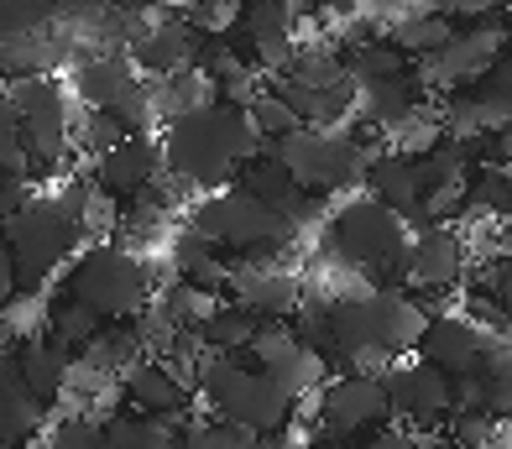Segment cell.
I'll use <instances>...</instances> for the list:
<instances>
[{
	"label": "cell",
	"mask_w": 512,
	"mask_h": 449,
	"mask_svg": "<svg viewBox=\"0 0 512 449\" xmlns=\"http://www.w3.org/2000/svg\"><path fill=\"white\" fill-rule=\"evenodd\" d=\"M465 277V235L450 220H429L408 241V282L424 293H450Z\"/></svg>",
	"instance_id": "cell-16"
},
{
	"label": "cell",
	"mask_w": 512,
	"mask_h": 449,
	"mask_svg": "<svg viewBox=\"0 0 512 449\" xmlns=\"http://www.w3.org/2000/svg\"><path fill=\"white\" fill-rule=\"evenodd\" d=\"M16 361H21V376H27V387L42 397V403H58V397L68 392V376H74V350H68L53 329H37V335H27L16 345Z\"/></svg>",
	"instance_id": "cell-24"
},
{
	"label": "cell",
	"mask_w": 512,
	"mask_h": 449,
	"mask_svg": "<svg viewBox=\"0 0 512 449\" xmlns=\"http://www.w3.org/2000/svg\"><path fill=\"white\" fill-rule=\"evenodd\" d=\"M11 105L27 131V152H32V178L37 173H58L68 147H74V89L58 74H32V79H11L6 84Z\"/></svg>",
	"instance_id": "cell-8"
},
{
	"label": "cell",
	"mask_w": 512,
	"mask_h": 449,
	"mask_svg": "<svg viewBox=\"0 0 512 449\" xmlns=\"http://www.w3.org/2000/svg\"><path fill=\"white\" fill-rule=\"evenodd\" d=\"M256 329H262V314H251L246 303L225 298L220 309L199 324V340H204V350H225V356H241V350H251Z\"/></svg>",
	"instance_id": "cell-28"
},
{
	"label": "cell",
	"mask_w": 512,
	"mask_h": 449,
	"mask_svg": "<svg viewBox=\"0 0 512 449\" xmlns=\"http://www.w3.org/2000/svg\"><path fill=\"white\" fill-rule=\"evenodd\" d=\"M225 298L246 303V309L262 314V319H288L298 303H304V282H298L288 267L246 262V267H236V277H230V293Z\"/></svg>",
	"instance_id": "cell-21"
},
{
	"label": "cell",
	"mask_w": 512,
	"mask_h": 449,
	"mask_svg": "<svg viewBox=\"0 0 512 449\" xmlns=\"http://www.w3.org/2000/svg\"><path fill=\"white\" fill-rule=\"evenodd\" d=\"M27 199H32V178L27 173H0V220H11Z\"/></svg>",
	"instance_id": "cell-41"
},
{
	"label": "cell",
	"mask_w": 512,
	"mask_h": 449,
	"mask_svg": "<svg viewBox=\"0 0 512 449\" xmlns=\"http://www.w3.org/2000/svg\"><path fill=\"white\" fill-rule=\"evenodd\" d=\"M131 136V126L121 121V115H110V110H84L79 121H74V147L95 162L105 157L110 147H121V141Z\"/></svg>",
	"instance_id": "cell-35"
},
{
	"label": "cell",
	"mask_w": 512,
	"mask_h": 449,
	"mask_svg": "<svg viewBox=\"0 0 512 449\" xmlns=\"http://www.w3.org/2000/svg\"><path fill=\"white\" fill-rule=\"evenodd\" d=\"M215 100V84H209V74L194 63V68H178V74H162V79H152V110H157V121L168 126V121H178V115H189V110H199V105H209Z\"/></svg>",
	"instance_id": "cell-27"
},
{
	"label": "cell",
	"mask_w": 512,
	"mask_h": 449,
	"mask_svg": "<svg viewBox=\"0 0 512 449\" xmlns=\"http://www.w3.org/2000/svg\"><path fill=\"white\" fill-rule=\"evenodd\" d=\"M209 42H215V32L194 27L178 6H162V11H142V21H136V32L126 42V58L147 79H162V74H178V68H194Z\"/></svg>",
	"instance_id": "cell-11"
},
{
	"label": "cell",
	"mask_w": 512,
	"mask_h": 449,
	"mask_svg": "<svg viewBox=\"0 0 512 449\" xmlns=\"http://www.w3.org/2000/svg\"><path fill=\"white\" fill-rule=\"evenodd\" d=\"M267 434L246 429V423H230V418H183V449H262Z\"/></svg>",
	"instance_id": "cell-33"
},
{
	"label": "cell",
	"mask_w": 512,
	"mask_h": 449,
	"mask_svg": "<svg viewBox=\"0 0 512 449\" xmlns=\"http://www.w3.org/2000/svg\"><path fill=\"white\" fill-rule=\"evenodd\" d=\"M413 449H445V444H434V439H413Z\"/></svg>",
	"instance_id": "cell-46"
},
{
	"label": "cell",
	"mask_w": 512,
	"mask_h": 449,
	"mask_svg": "<svg viewBox=\"0 0 512 449\" xmlns=\"http://www.w3.org/2000/svg\"><path fill=\"white\" fill-rule=\"evenodd\" d=\"M105 324H110V319H105L100 309H89V303L68 298V293H53V303H48V329H53L68 350H74V356L105 335Z\"/></svg>",
	"instance_id": "cell-30"
},
{
	"label": "cell",
	"mask_w": 512,
	"mask_h": 449,
	"mask_svg": "<svg viewBox=\"0 0 512 449\" xmlns=\"http://www.w3.org/2000/svg\"><path fill=\"white\" fill-rule=\"evenodd\" d=\"M486 298L502 309V319H512V256L492 262V282H486Z\"/></svg>",
	"instance_id": "cell-42"
},
{
	"label": "cell",
	"mask_w": 512,
	"mask_h": 449,
	"mask_svg": "<svg viewBox=\"0 0 512 449\" xmlns=\"http://www.w3.org/2000/svg\"><path fill=\"white\" fill-rule=\"evenodd\" d=\"M42 423H48V403L27 387L16 350H6V356H0V449L32 444L42 434Z\"/></svg>",
	"instance_id": "cell-20"
},
{
	"label": "cell",
	"mask_w": 512,
	"mask_h": 449,
	"mask_svg": "<svg viewBox=\"0 0 512 449\" xmlns=\"http://www.w3.org/2000/svg\"><path fill=\"white\" fill-rule=\"evenodd\" d=\"M256 152H262V136H256L246 105H230V100H209L162 126L168 178L199 188V194H215V188L236 183Z\"/></svg>",
	"instance_id": "cell-1"
},
{
	"label": "cell",
	"mask_w": 512,
	"mask_h": 449,
	"mask_svg": "<svg viewBox=\"0 0 512 449\" xmlns=\"http://www.w3.org/2000/svg\"><path fill=\"white\" fill-rule=\"evenodd\" d=\"M460 215H512V168L507 162H481L471 188H465V209Z\"/></svg>",
	"instance_id": "cell-32"
},
{
	"label": "cell",
	"mask_w": 512,
	"mask_h": 449,
	"mask_svg": "<svg viewBox=\"0 0 512 449\" xmlns=\"http://www.w3.org/2000/svg\"><path fill=\"white\" fill-rule=\"evenodd\" d=\"M194 387H199L204 408L215 418L246 423L256 434H288L293 429L298 397H288L256 361L225 356V350H204V361L194 371Z\"/></svg>",
	"instance_id": "cell-4"
},
{
	"label": "cell",
	"mask_w": 512,
	"mask_h": 449,
	"mask_svg": "<svg viewBox=\"0 0 512 449\" xmlns=\"http://www.w3.org/2000/svg\"><path fill=\"white\" fill-rule=\"evenodd\" d=\"M439 11H445L455 27L460 21H486V16H507L512 11V0H434Z\"/></svg>",
	"instance_id": "cell-38"
},
{
	"label": "cell",
	"mask_w": 512,
	"mask_h": 449,
	"mask_svg": "<svg viewBox=\"0 0 512 449\" xmlns=\"http://www.w3.org/2000/svg\"><path fill=\"white\" fill-rule=\"evenodd\" d=\"M324 251L340 267L366 272L377 288H392L398 277H408V220L398 209H387L377 194L345 199L324 220Z\"/></svg>",
	"instance_id": "cell-3"
},
{
	"label": "cell",
	"mask_w": 512,
	"mask_h": 449,
	"mask_svg": "<svg viewBox=\"0 0 512 449\" xmlns=\"http://www.w3.org/2000/svg\"><path fill=\"white\" fill-rule=\"evenodd\" d=\"M418 356L445 366L450 376H471V371H497L512 361V345L497 340L492 329L471 314H439L429 319L424 340H418Z\"/></svg>",
	"instance_id": "cell-12"
},
{
	"label": "cell",
	"mask_w": 512,
	"mask_h": 449,
	"mask_svg": "<svg viewBox=\"0 0 512 449\" xmlns=\"http://www.w3.org/2000/svg\"><path fill=\"white\" fill-rule=\"evenodd\" d=\"M492 418H512V361L492 371Z\"/></svg>",
	"instance_id": "cell-43"
},
{
	"label": "cell",
	"mask_w": 512,
	"mask_h": 449,
	"mask_svg": "<svg viewBox=\"0 0 512 449\" xmlns=\"http://www.w3.org/2000/svg\"><path fill=\"white\" fill-rule=\"evenodd\" d=\"M6 350H16V324H11L6 309H0V356H6Z\"/></svg>",
	"instance_id": "cell-45"
},
{
	"label": "cell",
	"mask_w": 512,
	"mask_h": 449,
	"mask_svg": "<svg viewBox=\"0 0 512 449\" xmlns=\"http://www.w3.org/2000/svg\"><path fill=\"white\" fill-rule=\"evenodd\" d=\"M68 89H74V100L84 110H110V115H121L131 131H152L157 126L152 79L126 53H84V58H74Z\"/></svg>",
	"instance_id": "cell-9"
},
{
	"label": "cell",
	"mask_w": 512,
	"mask_h": 449,
	"mask_svg": "<svg viewBox=\"0 0 512 449\" xmlns=\"http://www.w3.org/2000/svg\"><path fill=\"white\" fill-rule=\"evenodd\" d=\"M246 115H251L256 136H262V147H267V141H283V136H293L298 126H304V121H298V110H293L272 84H267V89H256V100L246 105Z\"/></svg>",
	"instance_id": "cell-34"
},
{
	"label": "cell",
	"mask_w": 512,
	"mask_h": 449,
	"mask_svg": "<svg viewBox=\"0 0 512 449\" xmlns=\"http://www.w3.org/2000/svg\"><path fill=\"white\" fill-rule=\"evenodd\" d=\"M298 11H351V6H361V0H293Z\"/></svg>",
	"instance_id": "cell-44"
},
{
	"label": "cell",
	"mask_w": 512,
	"mask_h": 449,
	"mask_svg": "<svg viewBox=\"0 0 512 449\" xmlns=\"http://www.w3.org/2000/svg\"><path fill=\"white\" fill-rule=\"evenodd\" d=\"M58 293L100 309L105 319H136L157 298V272L147 267L142 251L95 241L58 272Z\"/></svg>",
	"instance_id": "cell-5"
},
{
	"label": "cell",
	"mask_w": 512,
	"mask_h": 449,
	"mask_svg": "<svg viewBox=\"0 0 512 449\" xmlns=\"http://www.w3.org/2000/svg\"><path fill=\"white\" fill-rule=\"evenodd\" d=\"M507 168H512V162H507Z\"/></svg>",
	"instance_id": "cell-47"
},
{
	"label": "cell",
	"mask_w": 512,
	"mask_h": 449,
	"mask_svg": "<svg viewBox=\"0 0 512 449\" xmlns=\"http://www.w3.org/2000/svg\"><path fill=\"white\" fill-rule=\"evenodd\" d=\"M168 215H173V199L162 194V183L147 188V194H136L121 204V241L126 246H157L162 241V230H168Z\"/></svg>",
	"instance_id": "cell-29"
},
{
	"label": "cell",
	"mask_w": 512,
	"mask_h": 449,
	"mask_svg": "<svg viewBox=\"0 0 512 449\" xmlns=\"http://www.w3.org/2000/svg\"><path fill=\"white\" fill-rule=\"evenodd\" d=\"M189 230H199L204 241H215L230 256H272L298 235V225L283 215V209L262 204L256 194H246L241 183L204 194L194 204V215H189Z\"/></svg>",
	"instance_id": "cell-6"
},
{
	"label": "cell",
	"mask_w": 512,
	"mask_h": 449,
	"mask_svg": "<svg viewBox=\"0 0 512 449\" xmlns=\"http://www.w3.org/2000/svg\"><path fill=\"white\" fill-rule=\"evenodd\" d=\"M267 147L283 157L293 168V178L319 199L340 194L345 183H366V168H371V157H377V147H371L366 136L335 131V126H298L293 136L267 141Z\"/></svg>",
	"instance_id": "cell-7"
},
{
	"label": "cell",
	"mask_w": 512,
	"mask_h": 449,
	"mask_svg": "<svg viewBox=\"0 0 512 449\" xmlns=\"http://www.w3.org/2000/svg\"><path fill=\"white\" fill-rule=\"evenodd\" d=\"M236 27L267 68H283L298 47V6L293 0H246Z\"/></svg>",
	"instance_id": "cell-19"
},
{
	"label": "cell",
	"mask_w": 512,
	"mask_h": 449,
	"mask_svg": "<svg viewBox=\"0 0 512 449\" xmlns=\"http://www.w3.org/2000/svg\"><path fill=\"white\" fill-rule=\"evenodd\" d=\"M413 429L403 418H387V423H377V429H366L361 434V449H413Z\"/></svg>",
	"instance_id": "cell-39"
},
{
	"label": "cell",
	"mask_w": 512,
	"mask_h": 449,
	"mask_svg": "<svg viewBox=\"0 0 512 449\" xmlns=\"http://www.w3.org/2000/svg\"><path fill=\"white\" fill-rule=\"evenodd\" d=\"M21 293V272H16V251H11V235H6V220H0V309Z\"/></svg>",
	"instance_id": "cell-40"
},
{
	"label": "cell",
	"mask_w": 512,
	"mask_h": 449,
	"mask_svg": "<svg viewBox=\"0 0 512 449\" xmlns=\"http://www.w3.org/2000/svg\"><path fill=\"white\" fill-rule=\"evenodd\" d=\"M89 178H95L105 194L115 199H136L147 194V188H157L162 178H168V157H162V136L152 131H131L121 147H110L105 157H95V168H89Z\"/></svg>",
	"instance_id": "cell-14"
},
{
	"label": "cell",
	"mask_w": 512,
	"mask_h": 449,
	"mask_svg": "<svg viewBox=\"0 0 512 449\" xmlns=\"http://www.w3.org/2000/svg\"><path fill=\"white\" fill-rule=\"evenodd\" d=\"M387 392H392V418H403V423H439L455 413V376L424 356L392 366Z\"/></svg>",
	"instance_id": "cell-15"
},
{
	"label": "cell",
	"mask_w": 512,
	"mask_h": 449,
	"mask_svg": "<svg viewBox=\"0 0 512 449\" xmlns=\"http://www.w3.org/2000/svg\"><path fill=\"white\" fill-rule=\"evenodd\" d=\"M157 303H162V314H168L178 329H199L225 298L209 293V288H199V282H189V277H173L168 288H157Z\"/></svg>",
	"instance_id": "cell-31"
},
{
	"label": "cell",
	"mask_w": 512,
	"mask_h": 449,
	"mask_svg": "<svg viewBox=\"0 0 512 449\" xmlns=\"http://www.w3.org/2000/svg\"><path fill=\"white\" fill-rule=\"evenodd\" d=\"M11 251H16V272H21V293H42L48 277H58L74 256L84 251V178L68 183L63 194H32L27 204L6 220Z\"/></svg>",
	"instance_id": "cell-2"
},
{
	"label": "cell",
	"mask_w": 512,
	"mask_h": 449,
	"mask_svg": "<svg viewBox=\"0 0 512 449\" xmlns=\"http://www.w3.org/2000/svg\"><path fill=\"white\" fill-rule=\"evenodd\" d=\"M121 397L131 413H152V418H183L189 408V382L183 371L157 361V356H136L126 371H121Z\"/></svg>",
	"instance_id": "cell-17"
},
{
	"label": "cell",
	"mask_w": 512,
	"mask_h": 449,
	"mask_svg": "<svg viewBox=\"0 0 512 449\" xmlns=\"http://www.w3.org/2000/svg\"><path fill=\"white\" fill-rule=\"evenodd\" d=\"M63 58H74V42H68L63 21H58V27H48V32L6 37V42H0V84L32 79V74H58Z\"/></svg>",
	"instance_id": "cell-25"
},
{
	"label": "cell",
	"mask_w": 512,
	"mask_h": 449,
	"mask_svg": "<svg viewBox=\"0 0 512 449\" xmlns=\"http://www.w3.org/2000/svg\"><path fill=\"white\" fill-rule=\"evenodd\" d=\"M366 183L387 209H398L408 225H424V168L408 152H377L366 168Z\"/></svg>",
	"instance_id": "cell-22"
},
{
	"label": "cell",
	"mask_w": 512,
	"mask_h": 449,
	"mask_svg": "<svg viewBox=\"0 0 512 449\" xmlns=\"http://www.w3.org/2000/svg\"><path fill=\"white\" fill-rule=\"evenodd\" d=\"M450 32H455V21L439 11L434 0H413V6H403V0H398V16L387 21V37L398 42L413 63L429 58V53H439V47L450 42Z\"/></svg>",
	"instance_id": "cell-26"
},
{
	"label": "cell",
	"mask_w": 512,
	"mask_h": 449,
	"mask_svg": "<svg viewBox=\"0 0 512 449\" xmlns=\"http://www.w3.org/2000/svg\"><path fill=\"white\" fill-rule=\"evenodd\" d=\"M0 173H27L32 178V152H27V131L11 105V94L0 89Z\"/></svg>",
	"instance_id": "cell-37"
},
{
	"label": "cell",
	"mask_w": 512,
	"mask_h": 449,
	"mask_svg": "<svg viewBox=\"0 0 512 449\" xmlns=\"http://www.w3.org/2000/svg\"><path fill=\"white\" fill-rule=\"evenodd\" d=\"M236 183L246 188V194H256L262 204L283 209V215H288L293 225H304V220L314 215V209H319V194H309V188L293 178V168H288V162L277 157L272 147L256 152V157L246 162V168H241V178H236Z\"/></svg>",
	"instance_id": "cell-18"
},
{
	"label": "cell",
	"mask_w": 512,
	"mask_h": 449,
	"mask_svg": "<svg viewBox=\"0 0 512 449\" xmlns=\"http://www.w3.org/2000/svg\"><path fill=\"white\" fill-rule=\"evenodd\" d=\"M58 27V0H0V42Z\"/></svg>",
	"instance_id": "cell-36"
},
{
	"label": "cell",
	"mask_w": 512,
	"mask_h": 449,
	"mask_svg": "<svg viewBox=\"0 0 512 449\" xmlns=\"http://www.w3.org/2000/svg\"><path fill=\"white\" fill-rule=\"evenodd\" d=\"M512 53V16H486V21H460L439 53L418 58V79L429 94H450L460 84L486 79L492 68Z\"/></svg>",
	"instance_id": "cell-10"
},
{
	"label": "cell",
	"mask_w": 512,
	"mask_h": 449,
	"mask_svg": "<svg viewBox=\"0 0 512 449\" xmlns=\"http://www.w3.org/2000/svg\"><path fill=\"white\" fill-rule=\"evenodd\" d=\"M392 418V392H387V376H335L330 387H319V429L324 434H340V439H361L366 429Z\"/></svg>",
	"instance_id": "cell-13"
},
{
	"label": "cell",
	"mask_w": 512,
	"mask_h": 449,
	"mask_svg": "<svg viewBox=\"0 0 512 449\" xmlns=\"http://www.w3.org/2000/svg\"><path fill=\"white\" fill-rule=\"evenodd\" d=\"M361 110H366V121L377 126L382 136H392L398 126H408L413 115L429 110V89H424V79H418V68H408V74L361 84Z\"/></svg>",
	"instance_id": "cell-23"
}]
</instances>
